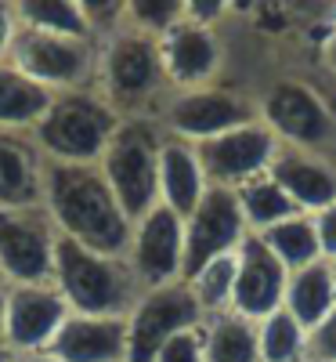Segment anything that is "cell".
<instances>
[{"mask_svg": "<svg viewBox=\"0 0 336 362\" xmlns=\"http://www.w3.org/2000/svg\"><path fill=\"white\" fill-rule=\"evenodd\" d=\"M203 192H206V174L199 167L196 145L167 134L160 148V203L170 206L177 218H188Z\"/></svg>", "mask_w": 336, "mask_h": 362, "instance_id": "20", "label": "cell"}, {"mask_svg": "<svg viewBox=\"0 0 336 362\" xmlns=\"http://www.w3.org/2000/svg\"><path fill=\"white\" fill-rule=\"evenodd\" d=\"M257 119L286 148L336 163V109L308 80L279 76L257 98Z\"/></svg>", "mask_w": 336, "mask_h": 362, "instance_id": "5", "label": "cell"}, {"mask_svg": "<svg viewBox=\"0 0 336 362\" xmlns=\"http://www.w3.org/2000/svg\"><path fill=\"white\" fill-rule=\"evenodd\" d=\"M47 355L58 362H127V315H76L58 326Z\"/></svg>", "mask_w": 336, "mask_h": 362, "instance_id": "17", "label": "cell"}, {"mask_svg": "<svg viewBox=\"0 0 336 362\" xmlns=\"http://www.w3.org/2000/svg\"><path fill=\"white\" fill-rule=\"evenodd\" d=\"M51 283L76 315H127L141 293L127 257L98 254L66 235H58Z\"/></svg>", "mask_w": 336, "mask_h": 362, "instance_id": "3", "label": "cell"}, {"mask_svg": "<svg viewBox=\"0 0 336 362\" xmlns=\"http://www.w3.org/2000/svg\"><path fill=\"white\" fill-rule=\"evenodd\" d=\"M253 235H260V243L282 261L286 272H300V268H308L322 257L315 218H308V214H293V218L271 225L264 232H253Z\"/></svg>", "mask_w": 336, "mask_h": 362, "instance_id": "24", "label": "cell"}, {"mask_svg": "<svg viewBox=\"0 0 336 362\" xmlns=\"http://www.w3.org/2000/svg\"><path fill=\"white\" fill-rule=\"evenodd\" d=\"M203 319L206 315L185 279L141 290L127 312V362H152L170 337L199 329Z\"/></svg>", "mask_w": 336, "mask_h": 362, "instance_id": "9", "label": "cell"}, {"mask_svg": "<svg viewBox=\"0 0 336 362\" xmlns=\"http://www.w3.org/2000/svg\"><path fill=\"white\" fill-rule=\"evenodd\" d=\"M332 268H336V261H332Z\"/></svg>", "mask_w": 336, "mask_h": 362, "instance_id": "41", "label": "cell"}, {"mask_svg": "<svg viewBox=\"0 0 336 362\" xmlns=\"http://www.w3.org/2000/svg\"><path fill=\"white\" fill-rule=\"evenodd\" d=\"M69 308L54 283L4 286V351H47Z\"/></svg>", "mask_w": 336, "mask_h": 362, "instance_id": "14", "label": "cell"}, {"mask_svg": "<svg viewBox=\"0 0 336 362\" xmlns=\"http://www.w3.org/2000/svg\"><path fill=\"white\" fill-rule=\"evenodd\" d=\"M15 15H18V25L33 29V33L87 37L80 0H15Z\"/></svg>", "mask_w": 336, "mask_h": 362, "instance_id": "25", "label": "cell"}, {"mask_svg": "<svg viewBox=\"0 0 336 362\" xmlns=\"http://www.w3.org/2000/svg\"><path fill=\"white\" fill-rule=\"evenodd\" d=\"M192 297L199 300L203 315H221V312H232V293H235V254H224V257H213L210 264H203L196 276L185 279Z\"/></svg>", "mask_w": 336, "mask_h": 362, "instance_id": "28", "label": "cell"}, {"mask_svg": "<svg viewBox=\"0 0 336 362\" xmlns=\"http://www.w3.org/2000/svg\"><path fill=\"white\" fill-rule=\"evenodd\" d=\"M304 344H308V329H304L286 308L271 312L257 322V348L260 362H304Z\"/></svg>", "mask_w": 336, "mask_h": 362, "instance_id": "27", "label": "cell"}, {"mask_svg": "<svg viewBox=\"0 0 336 362\" xmlns=\"http://www.w3.org/2000/svg\"><path fill=\"white\" fill-rule=\"evenodd\" d=\"M119 124H124V116L90 87V90L54 95L47 112L40 116V124L29 134H33V141L47 163L95 167Z\"/></svg>", "mask_w": 336, "mask_h": 362, "instance_id": "4", "label": "cell"}, {"mask_svg": "<svg viewBox=\"0 0 336 362\" xmlns=\"http://www.w3.org/2000/svg\"><path fill=\"white\" fill-rule=\"evenodd\" d=\"M40 206L54 221L58 235H66L73 243L90 247L98 254H116V257L127 254L134 221L124 214V206L116 203L98 163L95 167L47 163L44 203Z\"/></svg>", "mask_w": 336, "mask_h": 362, "instance_id": "1", "label": "cell"}, {"mask_svg": "<svg viewBox=\"0 0 336 362\" xmlns=\"http://www.w3.org/2000/svg\"><path fill=\"white\" fill-rule=\"evenodd\" d=\"M95 90L124 119H160V109L170 98L160 40L124 25L116 37L98 44Z\"/></svg>", "mask_w": 336, "mask_h": 362, "instance_id": "2", "label": "cell"}, {"mask_svg": "<svg viewBox=\"0 0 336 362\" xmlns=\"http://www.w3.org/2000/svg\"><path fill=\"white\" fill-rule=\"evenodd\" d=\"M268 177L289 196V203L300 214H308V218H315L318 210L336 203V163L332 160L279 145V153H275V160L268 167Z\"/></svg>", "mask_w": 336, "mask_h": 362, "instance_id": "18", "label": "cell"}, {"mask_svg": "<svg viewBox=\"0 0 336 362\" xmlns=\"http://www.w3.org/2000/svg\"><path fill=\"white\" fill-rule=\"evenodd\" d=\"M11 355V351H8ZM8 362H58L54 355H47V351H22V355H11Z\"/></svg>", "mask_w": 336, "mask_h": 362, "instance_id": "37", "label": "cell"}, {"mask_svg": "<svg viewBox=\"0 0 336 362\" xmlns=\"http://www.w3.org/2000/svg\"><path fill=\"white\" fill-rule=\"evenodd\" d=\"M0 286H4V279H0Z\"/></svg>", "mask_w": 336, "mask_h": 362, "instance_id": "40", "label": "cell"}, {"mask_svg": "<svg viewBox=\"0 0 336 362\" xmlns=\"http://www.w3.org/2000/svg\"><path fill=\"white\" fill-rule=\"evenodd\" d=\"M8 358H11V355H8V351H0V362H8Z\"/></svg>", "mask_w": 336, "mask_h": 362, "instance_id": "39", "label": "cell"}, {"mask_svg": "<svg viewBox=\"0 0 336 362\" xmlns=\"http://www.w3.org/2000/svg\"><path fill=\"white\" fill-rule=\"evenodd\" d=\"M257 119V98L242 95L235 87L210 83L192 90H170V98L160 109V127L170 138L188 145L221 138L235 127H246Z\"/></svg>", "mask_w": 336, "mask_h": 362, "instance_id": "8", "label": "cell"}, {"mask_svg": "<svg viewBox=\"0 0 336 362\" xmlns=\"http://www.w3.org/2000/svg\"><path fill=\"white\" fill-rule=\"evenodd\" d=\"M199 337H203L206 362H260L257 322L242 319L239 312H221V315L203 319Z\"/></svg>", "mask_w": 336, "mask_h": 362, "instance_id": "22", "label": "cell"}, {"mask_svg": "<svg viewBox=\"0 0 336 362\" xmlns=\"http://www.w3.org/2000/svg\"><path fill=\"white\" fill-rule=\"evenodd\" d=\"M160 119H124L98 160L105 185L131 221L145 218L160 203V148H163Z\"/></svg>", "mask_w": 336, "mask_h": 362, "instance_id": "6", "label": "cell"}, {"mask_svg": "<svg viewBox=\"0 0 336 362\" xmlns=\"http://www.w3.org/2000/svg\"><path fill=\"white\" fill-rule=\"evenodd\" d=\"M304 362H336V305L315 329H308Z\"/></svg>", "mask_w": 336, "mask_h": 362, "instance_id": "31", "label": "cell"}, {"mask_svg": "<svg viewBox=\"0 0 336 362\" xmlns=\"http://www.w3.org/2000/svg\"><path fill=\"white\" fill-rule=\"evenodd\" d=\"M322 66H325V73L336 80V25L329 29V37L322 40Z\"/></svg>", "mask_w": 336, "mask_h": 362, "instance_id": "36", "label": "cell"}, {"mask_svg": "<svg viewBox=\"0 0 336 362\" xmlns=\"http://www.w3.org/2000/svg\"><path fill=\"white\" fill-rule=\"evenodd\" d=\"M152 362H206L203 358V337H199V329H188V334L170 337Z\"/></svg>", "mask_w": 336, "mask_h": 362, "instance_id": "32", "label": "cell"}, {"mask_svg": "<svg viewBox=\"0 0 336 362\" xmlns=\"http://www.w3.org/2000/svg\"><path fill=\"white\" fill-rule=\"evenodd\" d=\"M18 37V15H15V0H0V62H8L11 44Z\"/></svg>", "mask_w": 336, "mask_h": 362, "instance_id": "35", "label": "cell"}, {"mask_svg": "<svg viewBox=\"0 0 336 362\" xmlns=\"http://www.w3.org/2000/svg\"><path fill=\"white\" fill-rule=\"evenodd\" d=\"M58 228L44 206L0 210V279L4 286L51 283Z\"/></svg>", "mask_w": 336, "mask_h": 362, "instance_id": "10", "label": "cell"}, {"mask_svg": "<svg viewBox=\"0 0 336 362\" xmlns=\"http://www.w3.org/2000/svg\"><path fill=\"white\" fill-rule=\"evenodd\" d=\"M286 283L289 272L282 268V261L275 257L260 235H246L242 247L235 250V293H232V312H239L242 319L260 322L271 312L282 308L286 300Z\"/></svg>", "mask_w": 336, "mask_h": 362, "instance_id": "16", "label": "cell"}, {"mask_svg": "<svg viewBox=\"0 0 336 362\" xmlns=\"http://www.w3.org/2000/svg\"><path fill=\"white\" fill-rule=\"evenodd\" d=\"M315 232H318V250L325 261H336V203L315 214Z\"/></svg>", "mask_w": 336, "mask_h": 362, "instance_id": "34", "label": "cell"}, {"mask_svg": "<svg viewBox=\"0 0 336 362\" xmlns=\"http://www.w3.org/2000/svg\"><path fill=\"white\" fill-rule=\"evenodd\" d=\"M0 351H4V286H0Z\"/></svg>", "mask_w": 336, "mask_h": 362, "instance_id": "38", "label": "cell"}, {"mask_svg": "<svg viewBox=\"0 0 336 362\" xmlns=\"http://www.w3.org/2000/svg\"><path fill=\"white\" fill-rule=\"evenodd\" d=\"M181 18H185V0H127V25L152 40H163Z\"/></svg>", "mask_w": 336, "mask_h": 362, "instance_id": "29", "label": "cell"}, {"mask_svg": "<svg viewBox=\"0 0 336 362\" xmlns=\"http://www.w3.org/2000/svg\"><path fill=\"white\" fill-rule=\"evenodd\" d=\"M336 305V268L332 261L318 257L315 264L289 272V283H286V300L282 308L304 326V329H315Z\"/></svg>", "mask_w": 336, "mask_h": 362, "instance_id": "21", "label": "cell"}, {"mask_svg": "<svg viewBox=\"0 0 336 362\" xmlns=\"http://www.w3.org/2000/svg\"><path fill=\"white\" fill-rule=\"evenodd\" d=\"M47 160L29 131H0V210L44 203Z\"/></svg>", "mask_w": 336, "mask_h": 362, "instance_id": "19", "label": "cell"}, {"mask_svg": "<svg viewBox=\"0 0 336 362\" xmlns=\"http://www.w3.org/2000/svg\"><path fill=\"white\" fill-rule=\"evenodd\" d=\"M51 90L0 62V131H33L51 105Z\"/></svg>", "mask_w": 336, "mask_h": 362, "instance_id": "23", "label": "cell"}, {"mask_svg": "<svg viewBox=\"0 0 336 362\" xmlns=\"http://www.w3.org/2000/svg\"><path fill=\"white\" fill-rule=\"evenodd\" d=\"M160 54H163L170 90H192V87L221 83L217 76L224 69V40L217 29L181 18L160 40Z\"/></svg>", "mask_w": 336, "mask_h": 362, "instance_id": "15", "label": "cell"}, {"mask_svg": "<svg viewBox=\"0 0 336 362\" xmlns=\"http://www.w3.org/2000/svg\"><path fill=\"white\" fill-rule=\"evenodd\" d=\"M275 153H279V141L260 119L196 145L206 185H221V189H242L246 181L264 177Z\"/></svg>", "mask_w": 336, "mask_h": 362, "instance_id": "13", "label": "cell"}, {"mask_svg": "<svg viewBox=\"0 0 336 362\" xmlns=\"http://www.w3.org/2000/svg\"><path fill=\"white\" fill-rule=\"evenodd\" d=\"M87 37L95 44H105L127 25V0H80Z\"/></svg>", "mask_w": 336, "mask_h": 362, "instance_id": "30", "label": "cell"}, {"mask_svg": "<svg viewBox=\"0 0 336 362\" xmlns=\"http://www.w3.org/2000/svg\"><path fill=\"white\" fill-rule=\"evenodd\" d=\"M235 196H239L242 218H246V228H250V232H264V228H271V225H279V221L300 214V210L289 203V196L275 185L268 174L246 181L242 189H235Z\"/></svg>", "mask_w": 336, "mask_h": 362, "instance_id": "26", "label": "cell"}, {"mask_svg": "<svg viewBox=\"0 0 336 362\" xmlns=\"http://www.w3.org/2000/svg\"><path fill=\"white\" fill-rule=\"evenodd\" d=\"M8 66H15L22 76L40 83L51 95L90 90L98 80V44L87 37H54L18 25Z\"/></svg>", "mask_w": 336, "mask_h": 362, "instance_id": "7", "label": "cell"}, {"mask_svg": "<svg viewBox=\"0 0 336 362\" xmlns=\"http://www.w3.org/2000/svg\"><path fill=\"white\" fill-rule=\"evenodd\" d=\"M246 235H250V228H246V218H242L235 189L206 185L203 199L185 218V276L181 279L196 276L213 257L235 254Z\"/></svg>", "mask_w": 336, "mask_h": 362, "instance_id": "12", "label": "cell"}, {"mask_svg": "<svg viewBox=\"0 0 336 362\" xmlns=\"http://www.w3.org/2000/svg\"><path fill=\"white\" fill-rule=\"evenodd\" d=\"M224 15H228V4H221V0H185V18L196 25L217 29Z\"/></svg>", "mask_w": 336, "mask_h": 362, "instance_id": "33", "label": "cell"}, {"mask_svg": "<svg viewBox=\"0 0 336 362\" xmlns=\"http://www.w3.org/2000/svg\"><path fill=\"white\" fill-rule=\"evenodd\" d=\"M124 257L141 290L181 283V276H185V218L156 203L145 218L134 221Z\"/></svg>", "mask_w": 336, "mask_h": 362, "instance_id": "11", "label": "cell"}]
</instances>
